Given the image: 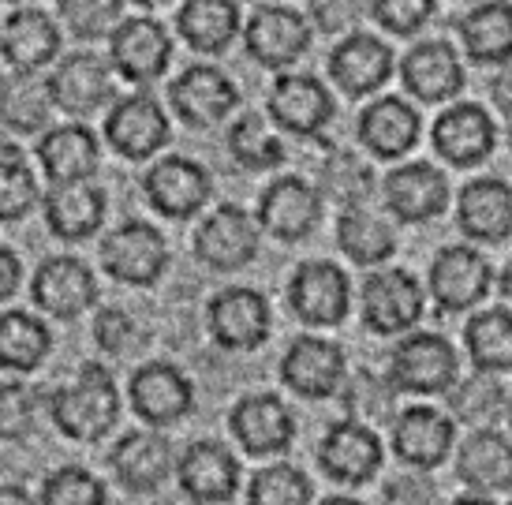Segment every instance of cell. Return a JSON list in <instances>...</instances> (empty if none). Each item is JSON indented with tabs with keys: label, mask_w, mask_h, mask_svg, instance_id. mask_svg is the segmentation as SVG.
Wrapping results in <instances>:
<instances>
[{
	"label": "cell",
	"mask_w": 512,
	"mask_h": 505,
	"mask_svg": "<svg viewBox=\"0 0 512 505\" xmlns=\"http://www.w3.org/2000/svg\"><path fill=\"white\" fill-rule=\"evenodd\" d=\"M240 483V464L217 442H195L180 457V487L195 502H228Z\"/></svg>",
	"instance_id": "cell-24"
},
{
	"label": "cell",
	"mask_w": 512,
	"mask_h": 505,
	"mask_svg": "<svg viewBox=\"0 0 512 505\" xmlns=\"http://www.w3.org/2000/svg\"><path fill=\"white\" fill-rule=\"evenodd\" d=\"M228 150L247 169H277L285 161V146L266 131V120L258 113H247L232 124V131H228Z\"/></svg>",
	"instance_id": "cell-41"
},
{
	"label": "cell",
	"mask_w": 512,
	"mask_h": 505,
	"mask_svg": "<svg viewBox=\"0 0 512 505\" xmlns=\"http://www.w3.org/2000/svg\"><path fill=\"white\" fill-rule=\"evenodd\" d=\"M494 101H498L501 113L512 116V68L505 75H498V83H494Z\"/></svg>",
	"instance_id": "cell-53"
},
{
	"label": "cell",
	"mask_w": 512,
	"mask_h": 505,
	"mask_svg": "<svg viewBox=\"0 0 512 505\" xmlns=\"http://www.w3.org/2000/svg\"><path fill=\"white\" fill-rule=\"evenodd\" d=\"M49 109V83H38L27 72H19V79H12L0 94V120L15 131H38L49 120Z\"/></svg>",
	"instance_id": "cell-40"
},
{
	"label": "cell",
	"mask_w": 512,
	"mask_h": 505,
	"mask_svg": "<svg viewBox=\"0 0 512 505\" xmlns=\"http://www.w3.org/2000/svg\"><path fill=\"white\" fill-rule=\"evenodd\" d=\"M430 292L445 311H468L490 292V262L471 247H445L430 266Z\"/></svg>",
	"instance_id": "cell-15"
},
{
	"label": "cell",
	"mask_w": 512,
	"mask_h": 505,
	"mask_svg": "<svg viewBox=\"0 0 512 505\" xmlns=\"http://www.w3.org/2000/svg\"><path fill=\"white\" fill-rule=\"evenodd\" d=\"M49 352V330L27 311L0 315V367L34 371Z\"/></svg>",
	"instance_id": "cell-39"
},
{
	"label": "cell",
	"mask_w": 512,
	"mask_h": 505,
	"mask_svg": "<svg viewBox=\"0 0 512 505\" xmlns=\"http://www.w3.org/2000/svg\"><path fill=\"white\" fill-rule=\"evenodd\" d=\"M191 401H195L191 382L169 363H146L143 371H135L131 378V404L154 427L184 419L191 412Z\"/></svg>",
	"instance_id": "cell-19"
},
{
	"label": "cell",
	"mask_w": 512,
	"mask_h": 505,
	"mask_svg": "<svg viewBox=\"0 0 512 505\" xmlns=\"http://www.w3.org/2000/svg\"><path fill=\"white\" fill-rule=\"evenodd\" d=\"M505 408V393L494 378H471L453 393V412L468 423H490L501 416Z\"/></svg>",
	"instance_id": "cell-48"
},
{
	"label": "cell",
	"mask_w": 512,
	"mask_h": 505,
	"mask_svg": "<svg viewBox=\"0 0 512 505\" xmlns=\"http://www.w3.org/2000/svg\"><path fill=\"white\" fill-rule=\"evenodd\" d=\"M322 217V195L307 184V180H296V176H281L273 180L262 202H258V221L262 229L285 240V244H299L307 240Z\"/></svg>",
	"instance_id": "cell-7"
},
{
	"label": "cell",
	"mask_w": 512,
	"mask_h": 505,
	"mask_svg": "<svg viewBox=\"0 0 512 505\" xmlns=\"http://www.w3.org/2000/svg\"><path fill=\"white\" fill-rule=\"evenodd\" d=\"M34 202H38V180L23 165V158L8 150L0 158V221H15V217L30 214Z\"/></svg>",
	"instance_id": "cell-43"
},
{
	"label": "cell",
	"mask_w": 512,
	"mask_h": 505,
	"mask_svg": "<svg viewBox=\"0 0 512 505\" xmlns=\"http://www.w3.org/2000/svg\"><path fill=\"white\" fill-rule=\"evenodd\" d=\"M172 60L169 30L154 19H131L113 34V64L131 83H154Z\"/></svg>",
	"instance_id": "cell-16"
},
{
	"label": "cell",
	"mask_w": 512,
	"mask_h": 505,
	"mask_svg": "<svg viewBox=\"0 0 512 505\" xmlns=\"http://www.w3.org/2000/svg\"><path fill=\"white\" fill-rule=\"evenodd\" d=\"M494 139H498L494 120L479 105H453L434 124V150L449 165H475V161L490 158Z\"/></svg>",
	"instance_id": "cell-22"
},
{
	"label": "cell",
	"mask_w": 512,
	"mask_h": 505,
	"mask_svg": "<svg viewBox=\"0 0 512 505\" xmlns=\"http://www.w3.org/2000/svg\"><path fill=\"white\" fill-rule=\"evenodd\" d=\"M38 390H30L23 382H8L0 386V438L8 442H23L34 431V416H38Z\"/></svg>",
	"instance_id": "cell-45"
},
{
	"label": "cell",
	"mask_w": 512,
	"mask_h": 505,
	"mask_svg": "<svg viewBox=\"0 0 512 505\" xmlns=\"http://www.w3.org/2000/svg\"><path fill=\"white\" fill-rule=\"evenodd\" d=\"M456 476L483 494L512 491V442L498 431H475L456 453Z\"/></svg>",
	"instance_id": "cell-28"
},
{
	"label": "cell",
	"mask_w": 512,
	"mask_h": 505,
	"mask_svg": "<svg viewBox=\"0 0 512 505\" xmlns=\"http://www.w3.org/2000/svg\"><path fill=\"white\" fill-rule=\"evenodd\" d=\"M243 45L262 68H288L307 53L311 27L296 8L270 4V8H258L251 23L243 27Z\"/></svg>",
	"instance_id": "cell-3"
},
{
	"label": "cell",
	"mask_w": 512,
	"mask_h": 505,
	"mask_svg": "<svg viewBox=\"0 0 512 505\" xmlns=\"http://www.w3.org/2000/svg\"><path fill=\"white\" fill-rule=\"evenodd\" d=\"M329 75L348 98H363L385 87V79L393 75V53L374 34H352L329 53Z\"/></svg>",
	"instance_id": "cell-18"
},
{
	"label": "cell",
	"mask_w": 512,
	"mask_h": 505,
	"mask_svg": "<svg viewBox=\"0 0 512 505\" xmlns=\"http://www.w3.org/2000/svg\"><path fill=\"white\" fill-rule=\"evenodd\" d=\"M468 352L479 371H512V311H483L464 330Z\"/></svg>",
	"instance_id": "cell-38"
},
{
	"label": "cell",
	"mask_w": 512,
	"mask_h": 505,
	"mask_svg": "<svg viewBox=\"0 0 512 505\" xmlns=\"http://www.w3.org/2000/svg\"><path fill=\"white\" fill-rule=\"evenodd\" d=\"M385 505H438V491L427 476H397L385 487Z\"/></svg>",
	"instance_id": "cell-51"
},
{
	"label": "cell",
	"mask_w": 512,
	"mask_h": 505,
	"mask_svg": "<svg viewBox=\"0 0 512 505\" xmlns=\"http://www.w3.org/2000/svg\"><path fill=\"white\" fill-rule=\"evenodd\" d=\"M501 296L512 303V266L505 270V274H501Z\"/></svg>",
	"instance_id": "cell-55"
},
{
	"label": "cell",
	"mask_w": 512,
	"mask_h": 505,
	"mask_svg": "<svg viewBox=\"0 0 512 505\" xmlns=\"http://www.w3.org/2000/svg\"><path fill=\"white\" fill-rule=\"evenodd\" d=\"M42 505H105V487L86 468H60L45 479Z\"/></svg>",
	"instance_id": "cell-47"
},
{
	"label": "cell",
	"mask_w": 512,
	"mask_h": 505,
	"mask_svg": "<svg viewBox=\"0 0 512 505\" xmlns=\"http://www.w3.org/2000/svg\"><path fill=\"white\" fill-rule=\"evenodd\" d=\"M0 505H30V498L19 487H0Z\"/></svg>",
	"instance_id": "cell-54"
},
{
	"label": "cell",
	"mask_w": 512,
	"mask_h": 505,
	"mask_svg": "<svg viewBox=\"0 0 512 505\" xmlns=\"http://www.w3.org/2000/svg\"><path fill=\"white\" fill-rule=\"evenodd\" d=\"M94 296V277L79 259H49L34 274V303L57 318L83 315Z\"/></svg>",
	"instance_id": "cell-25"
},
{
	"label": "cell",
	"mask_w": 512,
	"mask_h": 505,
	"mask_svg": "<svg viewBox=\"0 0 512 505\" xmlns=\"http://www.w3.org/2000/svg\"><path fill=\"white\" fill-rule=\"evenodd\" d=\"M337 240H341V251L359 266H378L393 255V229L385 225L382 217L367 210L363 202H352L344 206L341 221H337Z\"/></svg>",
	"instance_id": "cell-36"
},
{
	"label": "cell",
	"mask_w": 512,
	"mask_h": 505,
	"mask_svg": "<svg viewBox=\"0 0 512 505\" xmlns=\"http://www.w3.org/2000/svg\"><path fill=\"white\" fill-rule=\"evenodd\" d=\"M333 101L311 75H281L270 90V116L292 135H318L329 124Z\"/></svg>",
	"instance_id": "cell-23"
},
{
	"label": "cell",
	"mask_w": 512,
	"mask_h": 505,
	"mask_svg": "<svg viewBox=\"0 0 512 505\" xmlns=\"http://www.w3.org/2000/svg\"><path fill=\"white\" fill-rule=\"evenodd\" d=\"M318 461L326 468V476L341 479V483H367L382 468V442L356 419H341L322 438Z\"/></svg>",
	"instance_id": "cell-11"
},
{
	"label": "cell",
	"mask_w": 512,
	"mask_h": 505,
	"mask_svg": "<svg viewBox=\"0 0 512 505\" xmlns=\"http://www.w3.org/2000/svg\"><path fill=\"white\" fill-rule=\"evenodd\" d=\"M172 109L176 116L191 124V128H210L217 120H225L232 109H236V87L225 72H217L210 64H199V68H187L169 90Z\"/></svg>",
	"instance_id": "cell-10"
},
{
	"label": "cell",
	"mask_w": 512,
	"mask_h": 505,
	"mask_svg": "<svg viewBox=\"0 0 512 505\" xmlns=\"http://www.w3.org/2000/svg\"><path fill=\"white\" fill-rule=\"evenodd\" d=\"M348 277L333 262H303L288 285V303L307 326H337L348 315Z\"/></svg>",
	"instance_id": "cell-6"
},
{
	"label": "cell",
	"mask_w": 512,
	"mask_h": 505,
	"mask_svg": "<svg viewBox=\"0 0 512 505\" xmlns=\"http://www.w3.org/2000/svg\"><path fill=\"white\" fill-rule=\"evenodd\" d=\"M453 446V423L434 408H408L393 423V449L412 468H438Z\"/></svg>",
	"instance_id": "cell-27"
},
{
	"label": "cell",
	"mask_w": 512,
	"mask_h": 505,
	"mask_svg": "<svg viewBox=\"0 0 512 505\" xmlns=\"http://www.w3.org/2000/svg\"><path fill=\"white\" fill-rule=\"evenodd\" d=\"M19 289V259L8 247H0V300H8Z\"/></svg>",
	"instance_id": "cell-52"
},
{
	"label": "cell",
	"mask_w": 512,
	"mask_h": 505,
	"mask_svg": "<svg viewBox=\"0 0 512 505\" xmlns=\"http://www.w3.org/2000/svg\"><path fill=\"white\" fill-rule=\"evenodd\" d=\"M389 382L408 393H445L456 382V352L438 333H415L400 341L389 363Z\"/></svg>",
	"instance_id": "cell-2"
},
{
	"label": "cell",
	"mask_w": 512,
	"mask_h": 505,
	"mask_svg": "<svg viewBox=\"0 0 512 505\" xmlns=\"http://www.w3.org/2000/svg\"><path fill=\"white\" fill-rule=\"evenodd\" d=\"M49 412H53L57 427L68 438H79V442L105 438L113 431L116 416H120V397H116L113 375L98 363H86L75 386H64V390L49 397Z\"/></svg>",
	"instance_id": "cell-1"
},
{
	"label": "cell",
	"mask_w": 512,
	"mask_h": 505,
	"mask_svg": "<svg viewBox=\"0 0 512 505\" xmlns=\"http://www.w3.org/2000/svg\"><path fill=\"white\" fill-rule=\"evenodd\" d=\"M464 45L475 60L483 64H501L512 57V4L505 0H490L479 4L471 15H464L460 23Z\"/></svg>",
	"instance_id": "cell-37"
},
{
	"label": "cell",
	"mask_w": 512,
	"mask_h": 505,
	"mask_svg": "<svg viewBox=\"0 0 512 505\" xmlns=\"http://www.w3.org/2000/svg\"><path fill=\"white\" fill-rule=\"evenodd\" d=\"M124 0H60V15L79 38H101L116 27Z\"/></svg>",
	"instance_id": "cell-46"
},
{
	"label": "cell",
	"mask_w": 512,
	"mask_h": 505,
	"mask_svg": "<svg viewBox=\"0 0 512 505\" xmlns=\"http://www.w3.org/2000/svg\"><path fill=\"white\" fill-rule=\"evenodd\" d=\"M385 202L400 221H430L449 202V180L434 165H400L397 173L385 176Z\"/></svg>",
	"instance_id": "cell-20"
},
{
	"label": "cell",
	"mask_w": 512,
	"mask_h": 505,
	"mask_svg": "<svg viewBox=\"0 0 512 505\" xmlns=\"http://www.w3.org/2000/svg\"><path fill=\"white\" fill-rule=\"evenodd\" d=\"M195 255L214 270H243L258 255V225L240 206H217L195 236Z\"/></svg>",
	"instance_id": "cell-8"
},
{
	"label": "cell",
	"mask_w": 512,
	"mask_h": 505,
	"mask_svg": "<svg viewBox=\"0 0 512 505\" xmlns=\"http://www.w3.org/2000/svg\"><path fill=\"white\" fill-rule=\"evenodd\" d=\"M281 378H285L288 390H296L299 397H311V401L329 397L344 378L341 345H333L326 337H299L285 352Z\"/></svg>",
	"instance_id": "cell-14"
},
{
	"label": "cell",
	"mask_w": 512,
	"mask_h": 505,
	"mask_svg": "<svg viewBox=\"0 0 512 505\" xmlns=\"http://www.w3.org/2000/svg\"><path fill=\"white\" fill-rule=\"evenodd\" d=\"M453 505H494V502H486V498H456Z\"/></svg>",
	"instance_id": "cell-56"
},
{
	"label": "cell",
	"mask_w": 512,
	"mask_h": 505,
	"mask_svg": "<svg viewBox=\"0 0 512 505\" xmlns=\"http://www.w3.org/2000/svg\"><path fill=\"white\" fill-rule=\"evenodd\" d=\"M101 262L105 270L124 281V285H154L165 274L169 262V247L161 240V232L143 225V221H128L120 225L113 236H105L101 244Z\"/></svg>",
	"instance_id": "cell-4"
},
{
	"label": "cell",
	"mask_w": 512,
	"mask_h": 505,
	"mask_svg": "<svg viewBox=\"0 0 512 505\" xmlns=\"http://www.w3.org/2000/svg\"><path fill=\"white\" fill-rule=\"evenodd\" d=\"M135 4H143V8H157V4H169V0H135Z\"/></svg>",
	"instance_id": "cell-57"
},
{
	"label": "cell",
	"mask_w": 512,
	"mask_h": 505,
	"mask_svg": "<svg viewBox=\"0 0 512 505\" xmlns=\"http://www.w3.org/2000/svg\"><path fill=\"white\" fill-rule=\"evenodd\" d=\"M326 505H359V502H352V498H329Z\"/></svg>",
	"instance_id": "cell-58"
},
{
	"label": "cell",
	"mask_w": 512,
	"mask_h": 505,
	"mask_svg": "<svg viewBox=\"0 0 512 505\" xmlns=\"http://www.w3.org/2000/svg\"><path fill=\"white\" fill-rule=\"evenodd\" d=\"M363 322L374 333H404L423 315V289L412 274L404 270H382L363 281V300H359Z\"/></svg>",
	"instance_id": "cell-5"
},
{
	"label": "cell",
	"mask_w": 512,
	"mask_h": 505,
	"mask_svg": "<svg viewBox=\"0 0 512 505\" xmlns=\"http://www.w3.org/2000/svg\"><path fill=\"white\" fill-rule=\"evenodd\" d=\"M146 199L157 214L165 217H191L199 214L206 199H210V176L202 165L187 158H165L143 180Z\"/></svg>",
	"instance_id": "cell-13"
},
{
	"label": "cell",
	"mask_w": 512,
	"mask_h": 505,
	"mask_svg": "<svg viewBox=\"0 0 512 505\" xmlns=\"http://www.w3.org/2000/svg\"><path fill=\"white\" fill-rule=\"evenodd\" d=\"M400 75H404V87L423 101L456 98L460 87H464V68H460V60H456L453 45H445V42L415 45L412 53L404 57Z\"/></svg>",
	"instance_id": "cell-29"
},
{
	"label": "cell",
	"mask_w": 512,
	"mask_h": 505,
	"mask_svg": "<svg viewBox=\"0 0 512 505\" xmlns=\"http://www.w3.org/2000/svg\"><path fill=\"white\" fill-rule=\"evenodd\" d=\"M113 468L128 491H157L172 472V449L161 434H128L113 449Z\"/></svg>",
	"instance_id": "cell-33"
},
{
	"label": "cell",
	"mask_w": 512,
	"mask_h": 505,
	"mask_svg": "<svg viewBox=\"0 0 512 505\" xmlns=\"http://www.w3.org/2000/svg\"><path fill=\"white\" fill-rule=\"evenodd\" d=\"M45 217L60 240H86L105 221V195L90 180L53 184L49 199H45Z\"/></svg>",
	"instance_id": "cell-31"
},
{
	"label": "cell",
	"mask_w": 512,
	"mask_h": 505,
	"mask_svg": "<svg viewBox=\"0 0 512 505\" xmlns=\"http://www.w3.org/2000/svg\"><path fill=\"white\" fill-rule=\"evenodd\" d=\"M176 27L195 53H221L240 34V8L236 0H187Z\"/></svg>",
	"instance_id": "cell-34"
},
{
	"label": "cell",
	"mask_w": 512,
	"mask_h": 505,
	"mask_svg": "<svg viewBox=\"0 0 512 505\" xmlns=\"http://www.w3.org/2000/svg\"><path fill=\"white\" fill-rule=\"evenodd\" d=\"M232 434L247 453L255 457H270V453H285L296 438V423L288 416V408L270 393H258V397H243L232 408Z\"/></svg>",
	"instance_id": "cell-17"
},
{
	"label": "cell",
	"mask_w": 512,
	"mask_h": 505,
	"mask_svg": "<svg viewBox=\"0 0 512 505\" xmlns=\"http://www.w3.org/2000/svg\"><path fill=\"white\" fill-rule=\"evenodd\" d=\"M210 333L221 348L251 352L270 337V307L255 289H225L210 300Z\"/></svg>",
	"instance_id": "cell-9"
},
{
	"label": "cell",
	"mask_w": 512,
	"mask_h": 505,
	"mask_svg": "<svg viewBox=\"0 0 512 505\" xmlns=\"http://www.w3.org/2000/svg\"><path fill=\"white\" fill-rule=\"evenodd\" d=\"M460 229L486 240V244H498L505 236H512V188L501 180H475L460 191Z\"/></svg>",
	"instance_id": "cell-32"
},
{
	"label": "cell",
	"mask_w": 512,
	"mask_h": 505,
	"mask_svg": "<svg viewBox=\"0 0 512 505\" xmlns=\"http://www.w3.org/2000/svg\"><path fill=\"white\" fill-rule=\"evenodd\" d=\"M359 143L378 158H400L419 143V113L400 98L374 101L359 116Z\"/></svg>",
	"instance_id": "cell-26"
},
{
	"label": "cell",
	"mask_w": 512,
	"mask_h": 505,
	"mask_svg": "<svg viewBox=\"0 0 512 505\" xmlns=\"http://www.w3.org/2000/svg\"><path fill=\"white\" fill-rule=\"evenodd\" d=\"M374 15L393 34H415L430 23L434 0H374Z\"/></svg>",
	"instance_id": "cell-49"
},
{
	"label": "cell",
	"mask_w": 512,
	"mask_h": 505,
	"mask_svg": "<svg viewBox=\"0 0 512 505\" xmlns=\"http://www.w3.org/2000/svg\"><path fill=\"white\" fill-rule=\"evenodd\" d=\"M326 191L333 195L337 202L344 206H352L374 188V173H370V165L363 158H356L352 150H337L333 158L326 161Z\"/></svg>",
	"instance_id": "cell-44"
},
{
	"label": "cell",
	"mask_w": 512,
	"mask_h": 505,
	"mask_svg": "<svg viewBox=\"0 0 512 505\" xmlns=\"http://www.w3.org/2000/svg\"><path fill=\"white\" fill-rule=\"evenodd\" d=\"M247 498L251 505H311V479L288 464H273L251 479Z\"/></svg>",
	"instance_id": "cell-42"
},
{
	"label": "cell",
	"mask_w": 512,
	"mask_h": 505,
	"mask_svg": "<svg viewBox=\"0 0 512 505\" xmlns=\"http://www.w3.org/2000/svg\"><path fill=\"white\" fill-rule=\"evenodd\" d=\"M94 337H98V345L105 348V352L120 356V352H128L131 341H135V322H131L124 311L109 307V311H101L98 322H94Z\"/></svg>",
	"instance_id": "cell-50"
},
{
	"label": "cell",
	"mask_w": 512,
	"mask_h": 505,
	"mask_svg": "<svg viewBox=\"0 0 512 505\" xmlns=\"http://www.w3.org/2000/svg\"><path fill=\"white\" fill-rule=\"evenodd\" d=\"M49 98L72 116L98 113L105 101L113 98V79L109 68L94 53H72L49 79Z\"/></svg>",
	"instance_id": "cell-21"
},
{
	"label": "cell",
	"mask_w": 512,
	"mask_h": 505,
	"mask_svg": "<svg viewBox=\"0 0 512 505\" xmlns=\"http://www.w3.org/2000/svg\"><path fill=\"white\" fill-rule=\"evenodd\" d=\"M38 158H42V169L49 173L53 184H75V180H86L98 169V139L90 135L79 124H68V128L49 131L38 146Z\"/></svg>",
	"instance_id": "cell-35"
},
{
	"label": "cell",
	"mask_w": 512,
	"mask_h": 505,
	"mask_svg": "<svg viewBox=\"0 0 512 505\" xmlns=\"http://www.w3.org/2000/svg\"><path fill=\"white\" fill-rule=\"evenodd\" d=\"M60 49V34L53 27V19L45 12H34V8H23L15 12L8 23H4V34H0V53L12 64L15 72H38L42 64L57 57Z\"/></svg>",
	"instance_id": "cell-30"
},
{
	"label": "cell",
	"mask_w": 512,
	"mask_h": 505,
	"mask_svg": "<svg viewBox=\"0 0 512 505\" xmlns=\"http://www.w3.org/2000/svg\"><path fill=\"white\" fill-rule=\"evenodd\" d=\"M105 135L116 146V154H124L131 161H143L165 146V139H169V116L161 113V105L150 94H131V98H124L109 113Z\"/></svg>",
	"instance_id": "cell-12"
}]
</instances>
